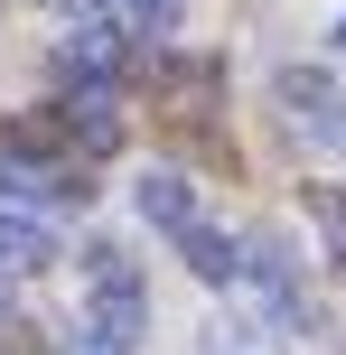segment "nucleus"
<instances>
[{
    "mask_svg": "<svg viewBox=\"0 0 346 355\" xmlns=\"http://www.w3.org/2000/svg\"><path fill=\"white\" fill-rule=\"evenodd\" d=\"M309 206H318V225H328V234H337V243H346V187H318V196H309Z\"/></svg>",
    "mask_w": 346,
    "mask_h": 355,
    "instance_id": "6e6552de",
    "label": "nucleus"
},
{
    "mask_svg": "<svg viewBox=\"0 0 346 355\" xmlns=\"http://www.w3.org/2000/svg\"><path fill=\"white\" fill-rule=\"evenodd\" d=\"M0 309H10V290H0Z\"/></svg>",
    "mask_w": 346,
    "mask_h": 355,
    "instance_id": "4468645a",
    "label": "nucleus"
},
{
    "mask_svg": "<svg viewBox=\"0 0 346 355\" xmlns=\"http://www.w3.org/2000/svg\"><path fill=\"white\" fill-rule=\"evenodd\" d=\"M0 196H19V206H37V196H47V206H85V178H75L66 159H0Z\"/></svg>",
    "mask_w": 346,
    "mask_h": 355,
    "instance_id": "f03ea898",
    "label": "nucleus"
},
{
    "mask_svg": "<svg viewBox=\"0 0 346 355\" xmlns=\"http://www.w3.org/2000/svg\"><path fill=\"white\" fill-rule=\"evenodd\" d=\"M272 94H281V112H291V122H328V103H337L318 66H281V75H272Z\"/></svg>",
    "mask_w": 346,
    "mask_h": 355,
    "instance_id": "423d86ee",
    "label": "nucleus"
},
{
    "mask_svg": "<svg viewBox=\"0 0 346 355\" xmlns=\"http://www.w3.org/2000/svg\"><path fill=\"white\" fill-rule=\"evenodd\" d=\"M178 252H187V271H197V281H216V290L243 271V243H225L216 225H178Z\"/></svg>",
    "mask_w": 346,
    "mask_h": 355,
    "instance_id": "39448f33",
    "label": "nucleus"
},
{
    "mask_svg": "<svg viewBox=\"0 0 346 355\" xmlns=\"http://www.w3.org/2000/svg\"><path fill=\"white\" fill-rule=\"evenodd\" d=\"M337 103H346V94H337ZM328 131H346V112H328Z\"/></svg>",
    "mask_w": 346,
    "mask_h": 355,
    "instance_id": "9d476101",
    "label": "nucleus"
},
{
    "mask_svg": "<svg viewBox=\"0 0 346 355\" xmlns=\"http://www.w3.org/2000/svg\"><path fill=\"white\" fill-rule=\"evenodd\" d=\"M75 355H103V346H75Z\"/></svg>",
    "mask_w": 346,
    "mask_h": 355,
    "instance_id": "ddd939ff",
    "label": "nucleus"
},
{
    "mask_svg": "<svg viewBox=\"0 0 346 355\" xmlns=\"http://www.w3.org/2000/svg\"><path fill=\"white\" fill-rule=\"evenodd\" d=\"M85 290H94L85 346L131 355V346H141V327H150V281L131 271V252H122V243H85Z\"/></svg>",
    "mask_w": 346,
    "mask_h": 355,
    "instance_id": "f257e3e1",
    "label": "nucleus"
},
{
    "mask_svg": "<svg viewBox=\"0 0 346 355\" xmlns=\"http://www.w3.org/2000/svg\"><path fill=\"white\" fill-rule=\"evenodd\" d=\"M131 19H141V28H178V0H122Z\"/></svg>",
    "mask_w": 346,
    "mask_h": 355,
    "instance_id": "1a4fd4ad",
    "label": "nucleus"
},
{
    "mask_svg": "<svg viewBox=\"0 0 346 355\" xmlns=\"http://www.w3.org/2000/svg\"><path fill=\"white\" fill-rule=\"evenodd\" d=\"M337 281H346V243H337Z\"/></svg>",
    "mask_w": 346,
    "mask_h": 355,
    "instance_id": "f8f14e48",
    "label": "nucleus"
},
{
    "mask_svg": "<svg viewBox=\"0 0 346 355\" xmlns=\"http://www.w3.org/2000/svg\"><path fill=\"white\" fill-rule=\"evenodd\" d=\"M328 37H337V47H346V19H337V28H328Z\"/></svg>",
    "mask_w": 346,
    "mask_h": 355,
    "instance_id": "9b49d317",
    "label": "nucleus"
},
{
    "mask_svg": "<svg viewBox=\"0 0 346 355\" xmlns=\"http://www.w3.org/2000/svg\"><path fill=\"white\" fill-rule=\"evenodd\" d=\"M131 206H141V225H159V234L197 225V196H187V178H178V168H150L141 187H131Z\"/></svg>",
    "mask_w": 346,
    "mask_h": 355,
    "instance_id": "7ed1b4c3",
    "label": "nucleus"
},
{
    "mask_svg": "<svg viewBox=\"0 0 346 355\" xmlns=\"http://www.w3.org/2000/svg\"><path fill=\"white\" fill-rule=\"evenodd\" d=\"M47 262H56V234L37 215H0V281L10 271H47Z\"/></svg>",
    "mask_w": 346,
    "mask_h": 355,
    "instance_id": "20e7f679",
    "label": "nucleus"
},
{
    "mask_svg": "<svg viewBox=\"0 0 346 355\" xmlns=\"http://www.w3.org/2000/svg\"><path fill=\"white\" fill-rule=\"evenodd\" d=\"M206 355H281V346L262 337V327H243V318H216L206 327Z\"/></svg>",
    "mask_w": 346,
    "mask_h": 355,
    "instance_id": "0eeeda50",
    "label": "nucleus"
}]
</instances>
